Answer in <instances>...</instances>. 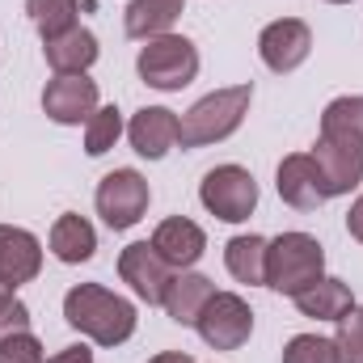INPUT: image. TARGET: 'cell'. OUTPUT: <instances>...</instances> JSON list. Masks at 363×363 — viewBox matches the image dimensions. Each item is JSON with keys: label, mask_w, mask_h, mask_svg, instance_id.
<instances>
[{"label": "cell", "mask_w": 363, "mask_h": 363, "mask_svg": "<svg viewBox=\"0 0 363 363\" xmlns=\"http://www.w3.org/2000/svg\"><path fill=\"white\" fill-rule=\"evenodd\" d=\"M127 140H131V148H135L144 161H161V157H169V152L178 148L182 118L174 110H165V106H144V110L131 114Z\"/></svg>", "instance_id": "4fadbf2b"}, {"label": "cell", "mask_w": 363, "mask_h": 363, "mask_svg": "<svg viewBox=\"0 0 363 363\" xmlns=\"http://www.w3.org/2000/svg\"><path fill=\"white\" fill-rule=\"evenodd\" d=\"M148 199H152V190H148V178L140 169H114V174H106V178L97 182V194H93L101 224L114 228V233L135 228L144 220V211H148Z\"/></svg>", "instance_id": "52a82bcc"}, {"label": "cell", "mask_w": 363, "mask_h": 363, "mask_svg": "<svg viewBox=\"0 0 363 363\" xmlns=\"http://www.w3.org/2000/svg\"><path fill=\"white\" fill-rule=\"evenodd\" d=\"M123 131H127L123 110H118V106H97L89 114V123H85V152H89V157H106V152L118 144Z\"/></svg>", "instance_id": "603a6c76"}, {"label": "cell", "mask_w": 363, "mask_h": 363, "mask_svg": "<svg viewBox=\"0 0 363 363\" xmlns=\"http://www.w3.org/2000/svg\"><path fill=\"white\" fill-rule=\"evenodd\" d=\"M274 186H279V199L296 211H317L330 190H325V178L313 161V152H291L279 161V174H274Z\"/></svg>", "instance_id": "7c38bea8"}, {"label": "cell", "mask_w": 363, "mask_h": 363, "mask_svg": "<svg viewBox=\"0 0 363 363\" xmlns=\"http://www.w3.org/2000/svg\"><path fill=\"white\" fill-rule=\"evenodd\" d=\"M199 203L216 220L241 224L258 207V182H254V174L245 165H216V169H207L203 182H199Z\"/></svg>", "instance_id": "8992f818"}, {"label": "cell", "mask_w": 363, "mask_h": 363, "mask_svg": "<svg viewBox=\"0 0 363 363\" xmlns=\"http://www.w3.org/2000/svg\"><path fill=\"white\" fill-rule=\"evenodd\" d=\"M0 363H47V355L30 330H17V334L0 338Z\"/></svg>", "instance_id": "484cf974"}, {"label": "cell", "mask_w": 363, "mask_h": 363, "mask_svg": "<svg viewBox=\"0 0 363 363\" xmlns=\"http://www.w3.org/2000/svg\"><path fill=\"white\" fill-rule=\"evenodd\" d=\"M51 254L60 258V262H68V267H81V262H89L93 254H97V228H93L85 216H77V211H64L55 224H51Z\"/></svg>", "instance_id": "d6986e66"}, {"label": "cell", "mask_w": 363, "mask_h": 363, "mask_svg": "<svg viewBox=\"0 0 363 363\" xmlns=\"http://www.w3.org/2000/svg\"><path fill=\"white\" fill-rule=\"evenodd\" d=\"M347 233H351V237L363 245V194L351 203V211H347Z\"/></svg>", "instance_id": "f1b7e54d"}, {"label": "cell", "mask_w": 363, "mask_h": 363, "mask_svg": "<svg viewBox=\"0 0 363 363\" xmlns=\"http://www.w3.org/2000/svg\"><path fill=\"white\" fill-rule=\"evenodd\" d=\"M47 363H93V351L85 342H72V347H64V351H55Z\"/></svg>", "instance_id": "83f0119b"}, {"label": "cell", "mask_w": 363, "mask_h": 363, "mask_svg": "<svg viewBox=\"0 0 363 363\" xmlns=\"http://www.w3.org/2000/svg\"><path fill=\"white\" fill-rule=\"evenodd\" d=\"M338 359L342 363H363V308L355 304L347 317H338V334H334Z\"/></svg>", "instance_id": "d4e9b609"}, {"label": "cell", "mask_w": 363, "mask_h": 363, "mask_svg": "<svg viewBox=\"0 0 363 363\" xmlns=\"http://www.w3.org/2000/svg\"><path fill=\"white\" fill-rule=\"evenodd\" d=\"M152 245H157V254H161L174 271H190V267L203 258V250H207V233H203L194 220H186V216H169V220L157 224Z\"/></svg>", "instance_id": "9a60e30c"}, {"label": "cell", "mask_w": 363, "mask_h": 363, "mask_svg": "<svg viewBox=\"0 0 363 363\" xmlns=\"http://www.w3.org/2000/svg\"><path fill=\"white\" fill-rule=\"evenodd\" d=\"M267 237L258 233H241L224 245V267L237 283H250V287H267Z\"/></svg>", "instance_id": "44dd1931"}, {"label": "cell", "mask_w": 363, "mask_h": 363, "mask_svg": "<svg viewBox=\"0 0 363 363\" xmlns=\"http://www.w3.org/2000/svg\"><path fill=\"white\" fill-rule=\"evenodd\" d=\"M283 363H342V359H338L334 338L296 334V338H287V347H283Z\"/></svg>", "instance_id": "cb8c5ba5"}, {"label": "cell", "mask_w": 363, "mask_h": 363, "mask_svg": "<svg viewBox=\"0 0 363 363\" xmlns=\"http://www.w3.org/2000/svg\"><path fill=\"white\" fill-rule=\"evenodd\" d=\"M64 321L97 347H123L140 325L135 304L101 283H77L64 296Z\"/></svg>", "instance_id": "7a4b0ae2"}, {"label": "cell", "mask_w": 363, "mask_h": 363, "mask_svg": "<svg viewBox=\"0 0 363 363\" xmlns=\"http://www.w3.org/2000/svg\"><path fill=\"white\" fill-rule=\"evenodd\" d=\"M258 55H262V64L279 72V77H287V72H296L308 55H313V30H308V21H300V17H279L271 26H262V34H258Z\"/></svg>", "instance_id": "8fae6325"}, {"label": "cell", "mask_w": 363, "mask_h": 363, "mask_svg": "<svg viewBox=\"0 0 363 363\" xmlns=\"http://www.w3.org/2000/svg\"><path fill=\"white\" fill-rule=\"evenodd\" d=\"M211 296H216V283H211L207 274L178 271L174 274V283H169V291H165V304H161V308L169 313V321H178V325H194Z\"/></svg>", "instance_id": "ffe728a7"}, {"label": "cell", "mask_w": 363, "mask_h": 363, "mask_svg": "<svg viewBox=\"0 0 363 363\" xmlns=\"http://www.w3.org/2000/svg\"><path fill=\"white\" fill-rule=\"evenodd\" d=\"M194 330H199V338H203L211 351H237V347H245L250 334H254V308H250V300L237 296V291H216V296L207 300V308L199 313Z\"/></svg>", "instance_id": "ba28073f"}, {"label": "cell", "mask_w": 363, "mask_h": 363, "mask_svg": "<svg viewBox=\"0 0 363 363\" xmlns=\"http://www.w3.org/2000/svg\"><path fill=\"white\" fill-rule=\"evenodd\" d=\"M26 13H30V21H34L43 43L64 34V30H72V26H81L77 21V0H26Z\"/></svg>", "instance_id": "7402d4cb"}, {"label": "cell", "mask_w": 363, "mask_h": 363, "mask_svg": "<svg viewBox=\"0 0 363 363\" xmlns=\"http://www.w3.org/2000/svg\"><path fill=\"white\" fill-rule=\"evenodd\" d=\"M174 267L157 254L152 241H131L123 254H118V279L144 300V304H165V291L174 283Z\"/></svg>", "instance_id": "9c48e42d"}, {"label": "cell", "mask_w": 363, "mask_h": 363, "mask_svg": "<svg viewBox=\"0 0 363 363\" xmlns=\"http://www.w3.org/2000/svg\"><path fill=\"white\" fill-rule=\"evenodd\" d=\"M325 4H351V0H325Z\"/></svg>", "instance_id": "4dcf8cb0"}, {"label": "cell", "mask_w": 363, "mask_h": 363, "mask_svg": "<svg viewBox=\"0 0 363 363\" xmlns=\"http://www.w3.org/2000/svg\"><path fill=\"white\" fill-rule=\"evenodd\" d=\"M148 363H194V359H190L186 351H161L157 359H148Z\"/></svg>", "instance_id": "f546056e"}, {"label": "cell", "mask_w": 363, "mask_h": 363, "mask_svg": "<svg viewBox=\"0 0 363 363\" xmlns=\"http://www.w3.org/2000/svg\"><path fill=\"white\" fill-rule=\"evenodd\" d=\"M43 55H47L51 72L64 77V72H89L93 64H97V55H101V47H97V34H93V30L72 26V30L47 38V43H43Z\"/></svg>", "instance_id": "2e32d148"}, {"label": "cell", "mask_w": 363, "mask_h": 363, "mask_svg": "<svg viewBox=\"0 0 363 363\" xmlns=\"http://www.w3.org/2000/svg\"><path fill=\"white\" fill-rule=\"evenodd\" d=\"M97 106H101L97 101V81H89V72L51 77L47 89H43V114L60 127H85Z\"/></svg>", "instance_id": "30bf717a"}, {"label": "cell", "mask_w": 363, "mask_h": 363, "mask_svg": "<svg viewBox=\"0 0 363 363\" xmlns=\"http://www.w3.org/2000/svg\"><path fill=\"white\" fill-rule=\"evenodd\" d=\"M250 101H254V85H228V89H216L207 97H199L186 114H182V148H207V144H220L228 135L241 131L245 114H250Z\"/></svg>", "instance_id": "3957f363"}, {"label": "cell", "mask_w": 363, "mask_h": 363, "mask_svg": "<svg viewBox=\"0 0 363 363\" xmlns=\"http://www.w3.org/2000/svg\"><path fill=\"white\" fill-rule=\"evenodd\" d=\"M313 161L325 178L330 199L351 194L363 182V93L334 97L321 110V135L313 144Z\"/></svg>", "instance_id": "6da1fadb"}, {"label": "cell", "mask_w": 363, "mask_h": 363, "mask_svg": "<svg viewBox=\"0 0 363 363\" xmlns=\"http://www.w3.org/2000/svg\"><path fill=\"white\" fill-rule=\"evenodd\" d=\"M325 274V250L313 233H279L267 245V287L279 296H300Z\"/></svg>", "instance_id": "277c9868"}, {"label": "cell", "mask_w": 363, "mask_h": 363, "mask_svg": "<svg viewBox=\"0 0 363 363\" xmlns=\"http://www.w3.org/2000/svg\"><path fill=\"white\" fill-rule=\"evenodd\" d=\"M291 304L304 317H313V321H338V317H347L355 308V296H351V283H342L334 274H321L313 287H304L300 296H291Z\"/></svg>", "instance_id": "e0dca14e"}, {"label": "cell", "mask_w": 363, "mask_h": 363, "mask_svg": "<svg viewBox=\"0 0 363 363\" xmlns=\"http://www.w3.org/2000/svg\"><path fill=\"white\" fill-rule=\"evenodd\" d=\"M38 271H43V241L30 228L0 224V283L21 287V283H34Z\"/></svg>", "instance_id": "5bb4252c"}, {"label": "cell", "mask_w": 363, "mask_h": 363, "mask_svg": "<svg viewBox=\"0 0 363 363\" xmlns=\"http://www.w3.org/2000/svg\"><path fill=\"white\" fill-rule=\"evenodd\" d=\"M186 13V0H131L127 13H123V30L127 38H161V34H174V21Z\"/></svg>", "instance_id": "ac0fdd59"}, {"label": "cell", "mask_w": 363, "mask_h": 363, "mask_svg": "<svg viewBox=\"0 0 363 363\" xmlns=\"http://www.w3.org/2000/svg\"><path fill=\"white\" fill-rule=\"evenodd\" d=\"M135 72L148 89L161 93H178L199 77V47L186 34H161L148 38L135 55Z\"/></svg>", "instance_id": "5b68a950"}, {"label": "cell", "mask_w": 363, "mask_h": 363, "mask_svg": "<svg viewBox=\"0 0 363 363\" xmlns=\"http://www.w3.org/2000/svg\"><path fill=\"white\" fill-rule=\"evenodd\" d=\"M17 330H30V308L17 300V287L0 283V338H9Z\"/></svg>", "instance_id": "4316f807"}]
</instances>
